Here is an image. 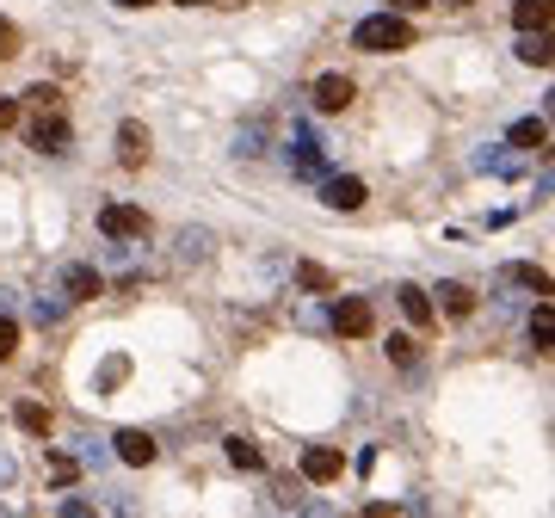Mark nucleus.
Wrapping results in <instances>:
<instances>
[{"label": "nucleus", "instance_id": "1", "mask_svg": "<svg viewBox=\"0 0 555 518\" xmlns=\"http://www.w3.org/2000/svg\"><path fill=\"white\" fill-rule=\"evenodd\" d=\"M352 44L364 56H395V50H414V25H407L401 13H370V19H358Z\"/></svg>", "mask_w": 555, "mask_h": 518}, {"label": "nucleus", "instance_id": "2", "mask_svg": "<svg viewBox=\"0 0 555 518\" xmlns=\"http://www.w3.org/2000/svg\"><path fill=\"white\" fill-rule=\"evenodd\" d=\"M99 235H105V241H142V235H148V210H136V204H105V210H99Z\"/></svg>", "mask_w": 555, "mask_h": 518}, {"label": "nucleus", "instance_id": "3", "mask_svg": "<svg viewBox=\"0 0 555 518\" xmlns=\"http://www.w3.org/2000/svg\"><path fill=\"white\" fill-rule=\"evenodd\" d=\"M68 142H74V130H68L62 111H37L31 118V148L37 155H68Z\"/></svg>", "mask_w": 555, "mask_h": 518}, {"label": "nucleus", "instance_id": "4", "mask_svg": "<svg viewBox=\"0 0 555 518\" xmlns=\"http://www.w3.org/2000/svg\"><path fill=\"white\" fill-rule=\"evenodd\" d=\"M333 327H340V340H364V333H377V309L364 296H340L333 303Z\"/></svg>", "mask_w": 555, "mask_h": 518}, {"label": "nucleus", "instance_id": "5", "mask_svg": "<svg viewBox=\"0 0 555 518\" xmlns=\"http://www.w3.org/2000/svg\"><path fill=\"white\" fill-rule=\"evenodd\" d=\"M111 451H118V463H130V469H148L161 457V444L148 438V432H136V426H124L118 438H111Z\"/></svg>", "mask_w": 555, "mask_h": 518}, {"label": "nucleus", "instance_id": "6", "mask_svg": "<svg viewBox=\"0 0 555 518\" xmlns=\"http://www.w3.org/2000/svg\"><path fill=\"white\" fill-rule=\"evenodd\" d=\"M99 290H105V278H99L93 266H81V259H74V266H62V303H93Z\"/></svg>", "mask_w": 555, "mask_h": 518}, {"label": "nucleus", "instance_id": "7", "mask_svg": "<svg viewBox=\"0 0 555 518\" xmlns=\"http://www.w3.org/2000/svg\"><path fill=\"white\" fill-rule=\"evenodd\" d=\"M321 204H327V210H358V204H364V179L333 173V179L321 185Z\"/></svg>", "mask_w": 555, "mask_h": 518}, {"label": "nucleus", "instance_id": "8", "mask_svg": "<svg viewBox=\"0 0 555 518\" xmlns=\"http://www.w3.org/2000/svg\"><path fill=\"white\" fill-rule=\"evenodd\" d=\"M340 469H346V457L333 451V444H309L303 451V475L309 481H340Z\"/></svg>", "mask_w": 555, "mask_h": 518}, {"label": "nucleus", "instance_id": "9", "mask_svg": "<svg viewBox=\"0 0 555 518\" xmlns=\"http://www.w3.org/2000/svg\"><path fill=\"white\" fill-rule=\"evenodd\" d=\"M395 303H401V315L414 321V327H432V321H438V309H432V296H426L420 284H395Z\"/></svg>", "mask_w": 555, "mask_h": 518}, {"label": "nucleus", "instance_id": "10", "mask_svg": "<svg viewBox=\"0 0 555 518\" xmlns=\"http://www.w3.org/2000/svg\"><path fill=\"white\" fill-rule=\"evenodd\" d=\"M352 81H346V74H321V81H315V111H346L352 105Z\"/></svg>", "mask_w": 555, "mask_h": 518}, {"label": "nucleus", "instance_id": "11", "mask_svg": "<svg viewBox=\"0 0 555 518\" xmlns=\"http://www.w3.org/2000/svg\"><path fill=\"white\" fill-rule=\"evenodd\" d=\"M118 161H124V167H142V161H148V130H142L136 118L118 124Z\"/></svg>", "mask_w": 555, "mask_h": 518}, {"label": "nucleus", "instance_id": "12", "mask_svg": "<svg viewBox=\"0 0 555 518\" xmlns=\"http://www.w3.org/2000/svg\"><path fill=\"white\" fill-rule=\"evenodd\" d=\"M210 229H179V241H173V259H179V266H204V259H210Z\"/></svg>", "mask_w": 555, "mask_h": 518}, {"label": "nucleus", "instance_id": "13", "mask_svg": "<svg viewBox=\"0 0 555 518\" xmlns=\"http://www.w3.org/2000/svg\"><path fill=\"white\" fill-rule=\"evenodd\" d=\"M13 420H19V432H25V438H50V426H56L44 401H19V407H13Z\"/></svg>", "mask_w": 555, "mask_h": 518}, {"label": "nucleus", "instance_id": "14", "mask_svg": "<svg viewBox=\"0 0 555 518\" xmlns=\"http://www.w3.org/2000/svg\"><path fill=\"white\" fill-rule=\"evenodd\" d=\"M549 0H512V25L518 31H549Z\"/></svg>", "mask_w": 555, "mask_h": 518}, {"label": "nucleus", "instance_id": "15", "mask_svg": "<svg viewBox=\"0 0 555 518\" xmlns=\"http://www.w3.org/2000/svg\"><path fill=\"white\" fill-rule=\"evenodd\" d=\"M438 309H444V315H457V321H463V315H475V290H469V284H438Z\"/></svg>", "mask_w": 555, "mask_h": 518}, {"label": "nucleus", "instance_id": "16", "mask_svg": "<svg viewBox=\"0 0 555 518\" xmlns=\"http://www.w3.org/2000/svg\"><path fill=\"white\" fill-rule=\"evenodd\" d=\"M506 142L512 148H549V118H518Z\"/></svg>", "mask_w": 555, "mask_h": 518}, {"label": "nucleus", "instance_id": "17", "mask_svg": "<svg viewBox=\"0 0 555 518\" xmlns=\"http://www.w3.org/2000/svg\"><path fill=\"white\" fill-rule=\"evenodd\" d=\"M222 451H229V463H235V469H247V475H259V469H266V451H259L253 438H229Z\"/></svg>", "mask_w": 555, "mask_h": 518}, {"label": "nucleus", "instance_id": "18", "mask_svg": "<svg viewBox=\"0 0 555 518\" xmlns=\"http://www.w3.org/2000/svg\"><path fill=\"white\" fill-rule=\"evenodd\" d=\"M518 62L549 68V31H518Z\"/></svg>", "mask_w": 555, "mask_h": 518}, {"label": "nucleus", "instance_id": "19", "mask_svg": "<svg viewBox=\"0 0 555 518\" xmlns=\"http://www.w3.org/2000/svg\"><path fill=\"white\" fill-rule=\"evenodd\" d=\"M296 284H303V290H315V296H321V290H333V284H340V278H333L327 266H309V259H303V266H296Z\"/></svg>", "mask_w": 555, "mask_h": 518}, {"label": "nucleus", "instance_id": "20", "mask_svg": "<svg viewBox=\"0 0 555 518\" xmlns=\"http://www.w3.org/2000/svg\"><path fill=\"white\" fill-rule=\"evenodd\" d=\"M62 309H68L62 296H37V303H31V321H37V327H56V321H62Z\"/></svg>", "mask_w": 555, "mask_h": 518}, {"label": "nucleus", "instance_id": "21", "mask_svg": "<svg viewBox=\"0 0 555 518\" xmlns=\"http://www.w3.org/2000/svg\"><path fill=\"white\" fill-rule=\"evenodd\" d=\"M506 278H512V284H525V290H537V296H549V272H543V266H512Z\"/></svg>", "mask_w": 555, "mask_h": 518}, {"label": "nucleus", "instance_id": "22", "mask_svg": "<svg viewBox=\"0 0 555 518\" xmlns=\"http://www.w3.org/2000/svg\"><path fill=\"white\" fill-rule=\"evenodd\" d=\"M549 333H555V309L537 303V315H531V340H537V352H549Z\"/></svg>", "mask_w": 555, "mask_h": 518}, {"label": "nucleus", "instance_id": "23", "mask_svg": "<svg viewBox=\"0 0 555 518\" xmlns=\"http://www.w3.org/2000/svg\"><path fill=\"white\" fill-rule=\"evenodd\" d=\"M25 105H31V111H62V93H56L50 81H37V87L25 93Z\"/></svg>", "mask_w": 555, "mask_h": 518}, {"label": "nucleus", "instance_id": "24", "mask_svg": "<svg viewBox=\"0 0 555 518\" xmlns=\"http://www.w3.org/2000/svg\"><path fill=\"white\" fill-rule=\"evenodd\" d=\"M235 148H241V155H266V124L253 118V124H247V130L235 136Z\"/></svg>", "mask_w": 555, "mask_h": 518}, {"label": "nucleus", "instance_id": "25", "mask_svg": "<svg viewBox=\"0 0 555 518\" xmlns=\"http://www.w3.org/2000/svg\"><path fill=\"white\" fill-rule=\"evenodd\" d=\"M389 358L395 364H414L420 358V340H414V333H389Z\"/></svg>", "mask_w": 555, "mask_h": 518}, {"label": "nucleus", "instance_id": "26", "mask_svg": "<svg viewBox=\"0 0 555 518\" xmlns=\"http://www.w3.org/2000/svg\"><path fill=\"white\" fill-rule=\"evenodd\" d=\"M13 352H19V327H13L7 315H0V364H7Z\"/></svg>", "mask_w": 555, "mask_h": 518}, {"label": "nucleus", "instance_id": "27", "mask_svg": "<svg viewBox=\"0 0 555 518\" xmlns=\"http://www.w3.org/2000/svg\"><path fill=\"white\" fill-rule=\"evenodd\" d=\"M7 56H19V25L0 19V62H7Z\"/></svg>", "mask_w": 555, "mask_h": 518}, {"label": "nucleus", "instance_id": "28", "mask_svg": "<svg viewBox=\"0 0 555 518\" xmlns=\"http://www.w3.org/2000/svg\"><path fill=\"white\" fill-rule=\"evenodd\" d=\"M50 481H56V488H62V481H74V463L68 457H50Z\"/></svg>", "mask_w": 555, "mask_h": 518}, {"label": "nucleus", "instance_id": "29", "mask_svg": "<svg viewBox=\"0 0 555 518\" xmlns=\"http://www.w3.org/2000/svg\"><path fill=\"white\" fill-rule=\"evenodd\" d=\"M13 124H19V105H13V99H0V130H13Z\"/></svg>", "mask_w": 555, "mask_h": 518}, {"label": "nucleus", "instance_id": "30", "mask_svg": "<svg viewBox=\"0 0 555 518\" xmlns=\"http://www.w3.org/2000/svg\"><path fill=\"white\" fill-rule=\"evenodd\" d=\"M395 13H420V7H432V0H389Z\"/></svg>", "mask_w": 555, "mask_h": 518}, {"label": "nucleus", "instance_id": "31", "mask_svg": "<svg viewBox=\"0 0 555 518\" xmlns=\"http://www.w3.org/2000/svg\"><path fill=\"white\" fill-rule=\"evenodd\" d=\"M185 7H192V0H185ZM198 7H241V0H198Z\"/></svg>", "mask_w": 555, "mask_h": 518}, {"label": "nucleus", "instance_id": "32", "mask_svg": "<svg viewBox=\"0 0 555 518\" xmlns=\"http://www.w3.org/2000/svg\"><path fill=\"white\" fill-rule=\"evenodd\" d=\"M118 7H130V13H136V7H155V0H118Z\"/></svg>", "mask_w": 555, "mask_h": 518}, {"label": "nucleus", "instance_id": "33", "mask_svg": "<svg viewBox=\"0 0 555 518\" xmlns=\"http://www.w3.org/2000/svg\"><path fill=\"white\" fill-rule=\"evenodd\" d=\"M444 7H475V0H444Z\"/></svg>", "mask_w": 555, "mask_h": 518}]
</instances>
